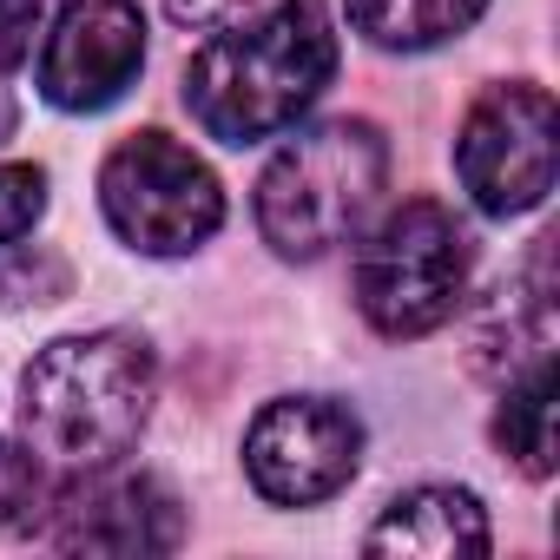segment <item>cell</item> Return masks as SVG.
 Masks as SVG:
<instances>
[{
    "instance_id": "obj_1",
    "label": "cell",
    "mask_w": 560,
    "mask_h": 560,
    "mask_svg": "<svg viewBox=\"0 0 560 560\" xmlns=\"http://www.w3.org/2000/svg\"><path fill=\"white\" fill-rule=\"evenodd\" d=\"M159 363L139 330L47 343L21 376V429L54 475H113L145 435Z\"/></svg>"
},
{
    "instance_id": "obj_2",
    "label": "cell",
    "mask_w": 560,
    "mask_h": 560,
    "mask_svg": "<svg viewBox=\"0 0 560 560\" xmlns=\"http://www.w3.org/2000/svg\"><path fill=\"white\" fill-rule=\"evenodd\" d=\"M337 73L324 0H277L270 14L218 34L185 67V106L218 145H257L298 126Z\"/></svg>"
},
{
    "instance_id": "obj_3",
    "label": "cell",
    "mask_w": 560,
    "mask_h": 560,
    "mask_svg": "<svg viewBox=\"0 0 560 560\" xmlns=\"http://www.w3.org/2000/svg\"><path fill=\"white\" fill-rule=\"evenodd\" d=\"M389 185V139L370 119H330L298 132L257 178V231L277 257H324L363 231Z\"/></svg>"
},
{
    "instance_id": "obj_4",
    "label": "cell",
    "mask_w": 560,
    "mask_h": 560,
    "mask_svg": "<svg viewBox=\"0 0 560 560\" xmlns=\"http://www.w3.org/2000/svg\"><path fill=\"white\" fill-rule=\"evenodd\" d=\"M462 284H468V231L435 198L396 205L357 250V304L389 343L442 330L462 304Z\"/></svg>"
},
{
    "instance_id": "obj_5",
    "label": "cell",
    "mask_w": 560,
    "mask_h": 560,
    "mask_svg": "<svg viewBox=\"0 0 560 560\" xmlns=\"http://www.w3.org/2000/svg\"><path fill=\"white\" fill-rule=\"evenodd\" d=\"M100 205L113 231L145 250V257H185L224 224V191L205 172L198 152H185L165 132H132L106 172H100Z\"/></svg>"
},
{
    "instance_id": "obj_6",
    "label": "cell",
    "mask_w": 560,
    "mask_h": 560,
    "mask_svg": "<svg viewBox=\"0 0 560 560\" xmlns=\"http://www.w3.org/2000/svg\"><path fill=\"white\" fill-rule=\"evenodd\" d=\"M560 119H553V93L547 86H488L468 119H462V139H455V172L468 185V198L488 211V218H521L534 211L547 191H553V139Z\"/></svg>"
},
{
    "instance_id": "obj_7",
    "label": "cell",
    "mask_w": 560,
    "mask_h": 560,
    "mask_svg": "<svg viewBox=\"0 0 560 560\" xmlns=\"http://www.w3.org/2000/svg\"><path fill=\"white\" fill-rule=\"evenodd\" d=\"M363 462V422L330 396H284L244 435V475L270 508H317Z\"/></svg>"
},
{
    "instance_id": "obj_8",
    "label": "cell",
    "mask_w": 560,
    "mask_h": 560,
    "mask_svg": "<svg viewBox=\"0 0 560 560\" xmlns=\"http://www.w3.org/2000/svg\"><path fill=\"white\" fill-rule=\"evenodd\" d=\"M139 67H145L139 0H67L40 47V93L60 113H100L139 80Z\"/></svg>"
},
{
    "instance_id": "obj_9",
    "label": "cell",
    "mask_w": 560,
    "mask_h": 560,
    "mask_svg": "<svg viewBox=\"0 0 560 560\" xmlns=\"http://www.w3.org/2000/svg\"><path fill=\"white\" fill-rule=\"evenodd\" d=\"M54 514H67V521L47 527V540L67 553H165L185 540V514H178L172 488L152 475H113V481L93 475L86 494L60 488Z\"/></svg>"
},
{
    "instance_id": "obj_10",
    "label": "cell",
    "mask_w": 560,
    "mask_h": 560,
    "mask_svg": "<svg viewBox=\"0 0 560 560\" xmlns=\"http://www.w3.org/2000/svg\"><path fill=\"white\" fill-rule=\"evenodd\" d=\"M370 553H429V560H455V553H488V514L468 488H409L383 508V521L363 534Z\"/></svg>"
},
{
    "instance_id": "obj_11",
    "label": "cell",
    "mask_w": 560,
    "mask_h": 560,
    "mask_svg": "<svg viewBox=\"0 0 560 560\" xmlns=\"http://www.w3.org/2000/svg\"><path fill=\"white\" fill-rule=\"evenodd\" d=\"M547 257H553V237H540L534 244V257H527V270L514 277V284H501L494 298V311H488V324L475 330V363L488 370V376H514V370H527L534 357H547V343H553V270H547Z\"/></svg>"
},
{
    "instance_id": "obj_12",
    "label": "cell",
    "mask_w": 560,
    "mask_h": 560,
    "mask_svg": "<svg viewBox=\"0 0 560 560\" xmlns=\"http://www.w3.org/2000/svg\"><path fill=\"white\" fill-rule=\"evenodd\" d=\"M488 0H350V27L389 54H422L481 21Z\"/></svg>"
},
{
    "instance_id": "obj_13",
    "label": "cell",
    "mask_w": 560,
    "mask_h": 560,
    "mask_svg": "<svg viewBox=\"0 0 560 560\" xmlns=\"http://www.w3.org/2000/svg\"><path fill=\"white\" fill-rule=\"evenodd\" d=\"M494 442L521 462V475H534V481L553 475V357H534V363L508 383Z\"/></svg>"
},
{
    "instance_id": "obj_14",
    "label": "cell",
    "mask_w": 560,
    "mask_h": 560,
    "mask_svg": "<svg viewBox=\"0 0 560 560\" xmlns=\"http://www.w3.org/2000/svg\"><path fill=\"white\" fill-rule=\"evenodd\" d=\"M47 211V172L40 165H0V250L21 244Z\"/></svg>"
},
{
    "instance_id": "obj_15",
    "label": "cell",
    "mask_w": 560,
    "mask_h": 560,
    "mask_svg": "<svg viewBox=\"0 0 560 560\" xmlns=\"http://www.w3.org/2000/svg\"><path fill=\"white\" fill-rule=\"evenodd\" d=\"M34 27H40V0H0V73H14L34 54Z\"/></svg>"
},
{
    "instance_id": "obj_16",
    "label": "cell",
    "mask_w": 560,
    "mask_h": 560,
    "mask_svg": "<svg viewBox=\"0 0 560 560\" xmlns=\"http://www.w3.org/2000/svg\"><path fill=\"white\" fill-rule=\"evenodd\" d=\"M21 291H47V304H54L67 291V264L40 250V264H21L14 277H0V298H8V304H21Z\"/></svg>"
},
{
    "instance_id": "obj_17",
    "label": "cell",
    "mask_w": 560,
    "mask_h": 560,
    "mask_svg": "<svg viewBox=\"0 0 560 560\" xmlns=\"http://www.w3.org/2000/svg\"><path fill=\"white\" fill-rule=\"evenodd\" d=\"M250 0H165V14L178 21V27H224L231 14H244Z\"/></svg>"
},
{
    "instance_id": "obj_18",
    "label": "cell",
    "mask_w": 560,
    "mask_h": 560,
    "mask_svg": "<svg viewBox=\"0 0 560 560\" xmlns=\"http://www.w3.org/2000/svg\"><path fill=\"white\" fill-rule=\"evenodd\" d=\"M14 132V100H8V86H0V139Z\"/></svg>"
}]
</instances>
